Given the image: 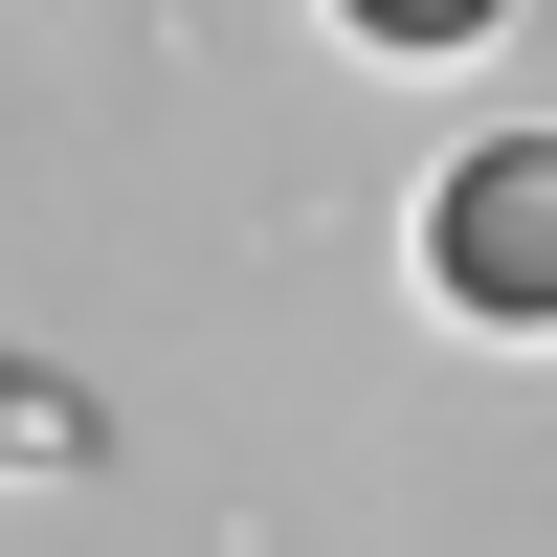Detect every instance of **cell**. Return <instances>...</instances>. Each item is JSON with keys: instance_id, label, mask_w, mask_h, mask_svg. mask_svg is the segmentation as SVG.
I'll use <instances>...</instances> for the list:
<instances>
[{"instance_id": "obj_1", "label": "cell", "mask_w": 557, "mask_h": 557, "mask_svg": "<svg viewBox=\"0 0 557 557\" xmlns=\"http://www.w3.org/2000/svg\"><path fill=\"white\" fill-rule=\"evenodd\" d=\"M446 290H491V312H557V157H491L469 201H446Z\"/></svg>"}, {"instance_id": "obj_2", "label": "cell", "mask_w": 557, "mask_h": 557, "mask_svg": "<svg viewBox=\"0 0 557 557\" xmlns=\"http://www.w3.org/2000/svg\"><path fill=\"white\" fill-rule=\"evenodd\" d=\"M357 23H380V45H424V23H491V0H357Z\"/></svg>"}]
</instances>
